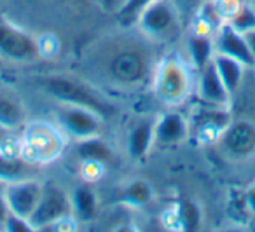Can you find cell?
Instances as JSON below:
<instances>
[{"instance_id":"9c48e42d","label":"cell","mask_w":255,"mask_h":232,"mask_svg":"<svg viewBox=\"0 0 255 232\" xmlns=\"http://www.w3.org/2000/svg\"><path fill=\"white\" fill-rule=\"evenodd\" d=\"M74 215L72 199L61 187L54 183H44V192L35 213L30 217L33 231H46L49 225L56 224L58 220Z\"/></svg>"},{"instance_id":"2e32d148","label":"cell","mask_w":255,"mask_h":232,"mask_svg":"<svg viewBox=\"0 0 255 232\" xmlns=\"http://www.w3.org/2000/svg\"><path fill=\"white\" fill-rule=\"evenodd\" d=\"M28 122V112L18 91L0 88V126L9 129H21Z\"/></svg>"},{"instance_id":"ba28073f","label":"cell","mask_w":255,"mask_h":232,"mask_svg":"<svg viewBox=\"0 0 255 232\" xmlns=\"http://www.w3.org/2000/svg\"><path fill=\"white\" fill-rule=\"evenodd\" d=\"M217 147L227 161H250L255 157V122L248 119H233L217 140Z\"/></svg>"},{"instance_id":"5b68a950","label":"cell","mask_w":255,"mask_h":232,"mask_svg":"<svg viewBox=\"0 0 255 232\" xmlns=\"http://www.w3.org/2000/svg\"><path fill=\"white\" fill-rule=\"evenodd\" d=\"M133 26L157 46L177 42L182 33L180 14L171 0H150Z\"/></svg>"},{"instance_id":"277c9868","label":"cell","mask_w":255,"mask_h":232,"mask_svg":"<svg viewBox=\"0 0 255 232\" xmlns=\"http://www.w3.org/2000/svg\"><path fill=\"white\" fill-rule=\"evenodd\" d=\"M67 141L68 138L58 124L32 120L21 127L19 150L26 161L40 168L58 161L67 148Z\"/></svg>"},{"instance_id":"3957f363","label":"cell","mask_w":255,"mask_h":232,"mask_svg":"<svg viewBox=\"0 0 255 232\" xmlns=\"http://www.w3.org/2000/svg\"><path fill=\"white\" fill-rule=\"evenodd\" d=\"M150 89L154 96L168 109L184 105L194 91V79L189 63L177 53L161 54L154 70Z\"/></svg>"},{"instance_id":"4dcf8cb0","label":"cell","mask_w":255,"mask_h":232,"mask_svg":"<svg viewBox=\"0 0 255 232\" xmlns=\"http://www.w3.org/2000/svg\"><path fill=\"white\" fill-rule=\"evenodd\" d=\"M245 35V40H247L248 47H250V53H252V58H254V68H255V28H250L247 32H243Z\"/></svg>"},{"instance_id":"9a60e30c","label":"cell","mask_w":255,"mask_h":232,"mask_svg":"<svg viewBox=\"0 0 255 232\" xmlns=\"http://www.w3.org/2000/svg\"><path fill=\"white\" fill-rule=\"evenodd\" d=\"M154 126L156 117H143L135 122L128 133L126 152L133 161H143L154 147Z\"/></svg>"},{"instance_id":"d4e9b609","label":"cell","mask_w":255,"mask_h":232,"mask_svg":"<svg viewBox=\"0 0 255 232\" xmlns=\"http://www.w3.org/2000/svg\"><path fill=\"white\" fill-rule=\"evenodd\" d=\"M150 0H124L123 7L117 11V16H119V21L123 26L126 28H131L135 25L136 18L142 12V9L149 4Z\"/></svg>"},{"instance_id":"8fae6325","label":"cell","mask_w":255,"mask_h":232,"mask_svg":"<svg viewBox=\"0 0 255 232\" xmlns=\"http://www.w3.org/2000/svg\"><path fill=\"white\" fill-rule=\"evenodd\" d=\"M191 136L189 117L185 114L170 109L156 117L154 126V147L173 148L182 145Z\"/></svg>"},{"instance_id":"83f0119b","label":"cell","mask_w":255,"mask_h":232,"mask_svg":"<svg viewBox=\"0 0 255 232\" xmlns=\"http://www.w3.org/2000/svg\"><path fill=\"white\" fill-rule=\"evenodd\" d=\"M4 231H9V232H32L33 227L30 224L28 218H23V217H18V215L11 213L5 220V225H4Z\"/></svg>"},{"instance_id":"484cf974","label":"cell","mask_w":255,"mask_h":232,"mask_svg":"<svg viewBox=\"0 0 255 232\" xmlns=\"http://www.w3.org/2000/svg\"><path fill=\"white\" fill-rule=\"evenodd\" d=\"M0 152L4 154H19V136H14V131L5 126H0Z\"/></svg>"},{"instance_id":"7a4b0ae2","label":"cell","mask_w":255,"mask_h":232,"mask_svg":"<svg viewBox=\"0 0 255 232\" xmlns=\"http://www.w3.org/2000/svg\"><path fill=\"white\" fill-rule=\"evenodd\" d=\"M37 88L56 103L79 105L93 110L102 119H109L117 112L112 98L107 96L100 88L86 81L84 77H75L68 74H51L35 81Z\"/></svg>"},{"instance_id":"6da1fadb","label":"cell","mask_w":255,"mask_h":232,"mask_svg":"<svg viewBox=\"0 0 255 232\" xmlns=\"http://www.w3.org/2000/svg\"><path fill=\"white\" fill-rule=\"evenodd\" d=\"M157 44L136 32H124L98 40L82 58L86 81L103 93L135 95L150 88L156 70Z\"/></svg>"},{"instance_id":"603a6c76","label":"cell","mask_w":255,"mask_h":232,"mask_svg":"<svg viewBox=\"0 0 255 232\" xmlns=\"http://www.w3.org/2000/svg\"><path fill=\"white\" fill-rule=\"evenodd\" d=\"M189 47V58H191V63L194 67V70H201L205 65H208L213 60V37L208 35H199V33H192L187 40Z\"/></svg>"},{"instance_id":"cb8c5ba5","label":"cell","mask_w":255,"mask_h":232,"mask_svg":"<svg viewBox=\"0 0 255 232\" xmlns=\"http://www.w3.org/2000/svg\"><path fill=\"white\" fill-rule=\"evenodd\" d=\"M79 175L84 183H98L103 176L107 175V164L95 159H81V164H79Z\"/></svg>"},{"instance_id":"44dd1931","label":"cell","mask_w":255,"mask_h":232,"mask_svg":"<svg viewBox=\"0 0 255 232\" xmlns=\"http://www.w3.org/2000/svg\"><path fill=\"white\" fill-rule=\"evenodd\" d=\"M154 201V189L145 180H131L123 185L119 192V203L129 208H145Z\"/></svg>"},{"instance_id":"ffe728a7","label":"cell","mask_w":255,"mask_h":232,"mask_svg":"<svg viewBox=\"0 0 255 232\" xmlns=\"http://www.w3.org/2000/svg\"><path fill=\"white\" fill-rule=\"evenodd\" d=\"M213 65H215L217 72H219L220 79H222L224 86L229 91L231 96L236 95V91L240 89L241 82H243L245 77V67L241 61L234 60V58L224 56V54H213Z\"/></svg>"},{"instance_id":"7c38bea8","label":"cell","mask_w":255,"mask_h":232,"mask_svg":"<svg viewBox=\"0 0 255 232\" xmlns=\"http://www.w3.org/2000/svg\"><path fill=\"white\" fill-rule=\"evenodd\" d=\"M5 199H7L11 213L28 218L35 213L44 192V183L39 178L19 180V182L5 183Z\"/></svg>"},{"instance_id":"4316f807","label":"cell","mask_w":255,"mask_h":232,"mask_svg":"<svg viewBox=\"0 0 255 232\" xmlns=\"http://www.w3.org/2000/svg\"><path fill=\"white\" fill-rule=\"evenodd\" d=\"M37 46H39V54L40 58L51 60L60 53V40L56 39V35L53 33H46V35L37 39Z\"/></svg>"},{"instance_id":"5bb4252c","label":"cell","mask_w":255,"mask_h":232,"mask_svg":"<svg viewBox=\"0 0 255 232\" xmlns=\"http://www.w3.org/2000/svg\"><path fill=\"white\" fill-rule=\"evenodd\" d=\"M196 96L201 103L213 107H229L231 98L229 91L224 86L219 72H217L213 60L208 65L198 70V82H196Z\"/></svg>"},{"instance_id":"f546056e","label":"cell","mask_w":255,"mask_h":232,"mask_svg":"<svg viewBox=\"0 0 255 232\" xmlns=\"http://www.w3.org/2000/svg\"><path fill=\"white\" fill-rule=\"evenodd\" d=\"M243 203H245V210L248 211V215H250V217H254V215H255V182L252 183L247 190H245Z\"/></svg>"},{"instance_id":"d6986e66","label":"cell","mask_w":255,"mask_h":232,"mask_svg":"<svg viewBox=\"0 0 255 232\" xmlns=\"http://www.w3.org/2000/svg\"><path fill=\"white\" fill-rule=\"evenodd\" d=\"M72 199V210L77 220L81 222H93L98 217V196H96L95 189L91 183H84L75 187L74 192L70 196Z\"/></svg>"},{"instance_id":"ac0fdd59","label":"cell","mask_w":255,"mask_h":232,"mask_svg":"<svg viewBox=\"0 0 255 232\" xmlns=\"http://www.w3.org/2000/svg\"><path fill=\"white\" fill-rule=\"evenodd\" d=\"M171 217L170 222H164L168 229L177 231H198L201 227V210L191 199H180L171 211H166Z\"/></svg>"},{"instance_id":"f1b7e54d","label":"cell","mask_w":255,"mask_h":232,"mask_svg":"<svg viewBox=\"0 0 255 232\" xmlns=\"http://www.w3.org/2000/svg\"><path fill=\"white\" fill-rule=\"evenodd\" d=\"M5 183L0 182V229H4L5 220L7 217L11 215V210H9V204L7 199H5V189H4Z\"/></svg>"},{"instance_id":"7402d4cb","label":"cell","mask_w":255,"mask_h":232,"mask_svg":"<svg viewBox=\"0 0 255 232\" xmlns=\"http://www.w3.org/2000/svg\"><path fill=\"white\" fill-rule=\"evenodd\" d=\"M75 154L81 159H95L107 166L116 161V152L110 147L109 141L103 140L102 134L75 141Z\"/></svg>"},{"instance_id":"30bf717a","label":"cell","mask_w":255,"mask_h":232,"mask_svg":"<svg viewBox=\"0 0 255 232\" xmlns=\"http://www.w3.org/2000/svg\"><path fill=\"white\" fill-rule=\"evenodd\" d=\"M194 116V119H189V126H191L189 138H194L199 145L217 143L222 131L233 120L227 107H213L205 103H201Z\"/></svg>"},{"instance_id":"e0dca14e","label":"cell","mask_w":255,"mask_h":232,"mask_svg":"<svg viewBox=\"0 0 255 232\" xmlns=\"http://www.w3.org/2000/svg\"><path fill=\"white\" fill-rule=\"evenodd\" d=\"M37 175H39V166L28 162L23 155L0 152V182L2 183L37 178Z\"/></svg>"},{"instance_id":"d6a6232c","label":"cell","mask_w":255,"mask_h":232,"mask_svg":"<svg viewBox=\"0 0 255 232\" xmlns=\"http://www.w3.org/2000/svg\"><path fill=\"white\" fill-rule=\"evenodd\" d=\"M252 225H254V229H255V215L252 217Z\"/></svg>"},{"instance_id":"4fadbf2b","label":"cell","mask_w":255,"mask_h":232,"mask_svg":"<svg viewBox=\"0 0 255 232\" xmlns=\"http://www.w3.org/2000/svg\"><path fill=\"white\" fill-rule=\"evenodd\" d=\"M213 49L217 54L234 58L241 61L247 68H254V58H252L250 47L245 40L243 32L234 28L231 23H222L220 28L213 35Z\"/></svg>"},{"instance_id":"52a82bcc","label":"cell","mask_w":255,"mask_h":232,"mask_svg":"<svg viewBox=\"0 0 255 232\" xmlns=\"http://www.w3.org/2000/svg\"><path fill=\"white\" fill-rule=\"evenodd\" d=\"M54 117H56V124L68 140L79 141L103 134L105 119H102L98 114L86 107L58 103L54 109Z\"/></svg>"},{"instance_id":"8992f818","label":"cell","mask_w":255,"mask_h":232,"mask_svg":"<svg viewBox=\"0 0 255 232\" xmlns=\"http://www.w3.org/2000/svg\"><path fill=\"white\" fill-rule=\"evenodd\" d=\"M0 58L19 65L35 63L40 60L35 37L2 14H0Z\"/></svg>"},{"instance_id":"1f68e13d","label":"cell","mask_w":255,"mask_h":232,"mask_svg":"<svg viewBox=\"0 0 255 232\" xmlns=\"http://www.w3.org/2000/svg\"><path fill=\"white\" fill-rule=\"evenodd\" d=\"M247 2L252 5V7H254V11H255V0H247Z\"/></svg>"}]
</instances>
